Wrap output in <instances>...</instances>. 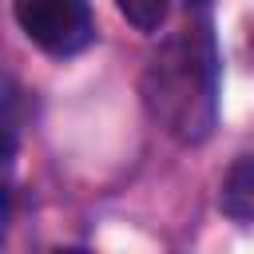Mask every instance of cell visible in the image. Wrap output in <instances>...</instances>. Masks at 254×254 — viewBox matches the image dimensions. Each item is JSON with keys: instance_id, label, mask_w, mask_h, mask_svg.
<instances>
[{"instance_id": "6da1fadb", "label": "cell", "mask_w": 254, "mask_h": 254, "mask_svg": "<svg viewBox=\"0 0 254 254\" xmlns=\"http://www.w3.org/2000/svg\"><path fill=\"white\" fill-rule=\"evenodd\" d=\"M147 115L179 143H202L218 119V56L206 28L167 40L143 71Z\"/></svg>"}, {"instance_id": "277c9868", "label": "cell", "mask_w": 254, "mask_h": 254, "mask_svg": "<svg viewBox=\"0 0 254 254\" xmlns=\"http://www.w3.org/2000/svg\"><path fill=\"white\" fill-rule=\"evenodd\" d=\"M115 8L135 32H159L171 16V0H115Z\"/></svg>"}, {"instance_id": "8992f818", "label": "cell", "mask_w": 254, "mask_h": 254, "mask_svg": "<svg viewBox=\"0 0 254 254\" xmlns=\"http://www.w3.org/2000/svg\"><path fill=\"white\" fill-rule=\"evenodd\" d=\"M190 4H206V0H190Z\"/></svg>"}, {"instance_id": "7a4b0ae2", "label": "cell", "mask_w": 254, "mask_h": 254, "mask_svg": "<svg viewBox=\"0 0 254 254\" xmlns=\"http://www.w3.org/2000/svg\"><path fill=\"white\" fill-rule=\"evenodd\" d=\"M20 32L56 60L79 56L95 40V16L87 0H12Z\"/></svg>"}, {"instance_id": "3957f363", "label": "cell", "mask_w": 254, "mask_h": 254, "mask_svg": "<svg viewBox=\"0 0 254 254\" xmlns=\"http://www.w3.org/2000/svg\"><path fill=\"white\" fill-rule=\"evenodd\" d=\"M222 214L226 218H234V222H250V214H254V171H250V155H238L234 159V167L226 171V179H222Z\"/></svg>"}, {"instance_id": "5b68a950", "label": "cell", "mask_w": 254, "mask_h": 254, "mask_svg": "<svg viewBox=\"0 0 254 254\" xmlns=\"http://www.w3.org/2000/svg\"><path fill=\"white\" fill-rule=\"evenodd\" d=\"M8 222H12V187L0 179V242L8 238Z\"/></svg>"}]
</instances>
